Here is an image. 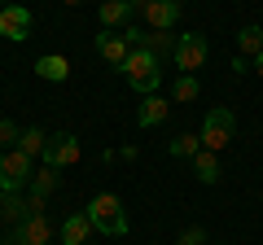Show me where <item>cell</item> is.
<instances>
[{"label": "cell", "instance_id": "obj_16", "mask_svg": "<svg viewBox=\"0 0 263 245\" xmlns=\"http://www.w3.org/2000/svg\"><path fill=\"white\" fill-rule=\"evenodd\" d=\"M193 171H197V179H202V184H219V153L197 149V153H193Z\"/></svg>", "mask_w": 263, "mask_h": 245}, {"label": "cell", "instance_id": "obj_9", "mask_svg": "<svg viewBox=\"0 0 263 245\" xmlns=\"http://www.w3.org/2000/svg\"><path fill=\"white\" fill-rule=\"evenodd\" d=\"M141 27L145 31H171L180 22V0H149V5H145L141 9Z\"/></svg>", "mask_w": 263, "mask_h": 245}, {"label": "cell", "instance_id": "obj_7", "mask_svg": "<svg viewBox=\"0 0 263 245\" xmlns=\"http://www.w3.org/2000/svg\"><path fill=\"white\" fill-rule=\"evenodd\" d=\"M79 162V140L70 132H57V136H48V145H44V167H75Z\"/></svg>", "mask_w": 263, "mask_h": 245}, {"label": "cell", "instance_id": "obj_4", "mask_svg": "<svg viewBox=\"0 0 263 245\" xmlns=\"http://www.w3.org/2000/svg\"><path fill=\"white\" fill-rule=\"evenodd\" d=\"M31 175H35V167H31V158L22 149H5L0 153V189L5 193L31 189Z\"/></svg>", "mask_w": 263, "mask_h": 245}, {"label": "cell", "instance_id": "obj_1", "mask_svg": "<svg viewBox=\"0 0 263 245\" xmlns=\"http://www.w3.org/2000/svg\"><path fill=\"white\" fill-rule=\"evenodd\" d=\"M84 215H88V223H92V232L127 236V210H123V201L114 197V193H97V197L84 206Z\"/></svg>", "mask_w": 263, "mask_h": 245}, {"label": "cell", "instance_id": "obj_25", "mask_svg": "<svg viewBox=\"0 0 263 245\" xmlns=\"http://www.w3.org/2000/svg\"><path fill=\"white\" fill-rule=\"evenodd\" d=\"M176 245H206V228H184Z\"/></svg>", "mask_w": 263, "mask_h": 245}, {"label": "cell", "instance_id": "obj_18", "mask_svg": "<svg viewBox=\"0 0 263 245\" xmlns=\"http://www.w3.org/2000/svg\"><path fill=\"white\" fill-rule=\"evenodd\" d=\"M197 96H202V84H197V75H176V84H171V101L189 105V101H197Z\"/></svg>", "mask_w": 263, "mask_h": 245}, {"label": "cell", "instance_id": "obj_2", "mask_svg": "<svg viewBox=\"0 0 263 245\" xmlns=\"http://www.w3.org/2000/svg\"><path fill=\"white\" fill-rule=\"evenodd\" d=\"M123 79H127L136 92H145V96H154L158 92V84H162V70H158V57L149 53V48H132L127 53V62H123Z\"/></svg>", "mask_w": 263, "mask_h": 245}, {"label": "cell", "instance_id": "obj_28", "mask_svg": "<svg viewBox=\"0 0 263 245\" xmlns=\"http://www.w3.org/2000/svg\"><path fill=\"white\" fill-rule=\"evenodd\" d=\"M127 5H132V9H145V5H149V0H127Z\"/></svg>", "mask_w": 263, "mask_h": 245}, {"label": "cell", "instance_id": "obj_12", "mask_svg": "<svg viewBox=\"0 0 263 245\" xmlns=\"http://www.w3.org/2000/svg\"><path fill=\"white\" fill-rule=\"evenodd\" d=\"M97 48H101V57L110 62V66H123V62H127V53H132V44L119 35V31H105V35H97Z\"/></svg>", "mask_w": 263, "mask_h": 245}, {"label": "cell", "instance_id": "obj_8", "mask_svg": "<svg viewBox=\"0 0 263 245\" xmlns=\"http://www.w3.org/2000/svg\"><path fill=\"white\" fill-rule=\"evenodd\" d=\"M48 241H53V223H48V215H27L18 223V232H13L5 245H48Z\"/></svg>", "mask_w": 263, "mask_h": 245}, {"label": "cell", "instance_id": "obj_19", "mask_svg": "<svg viewBox=\"0 0 263 245\" xmlns=\"http://www.w3.org/2000/svg\"><path fill=\"white\" fill-rule=\"evenodd\" d=\"M0 219H9V223L18 228L22 219H27V197H22V193H5V197H0Z\"/></svg>", "mask_w": 263, "mask_h": 245}, {"label": "cell", "instance_id": "obj_24", "mask_svg": "<svg viewBox=\"0 0 263 245\" xmlns=\"http://www.w3.org/2000/svg\"><path fill=\"white\" fill-rule=\"evenodd\" d=\"M119 35H123V39H127V44H132V48H141V44H145V27H141V22H127V27H123V31H119Z\"/></svg>", "mask_w": 263, "mask_h": 245}, {"label": "cell", "instance_id": "obj_5", "mask_svg": "<svg viewBox=\"0 0 263 245\" xmlns=\"http://www.w3.org/2000/svg\"><path fill=\"white\" fill-rule=\"evenodd\" d=\"M171 57H176L180 75H197V70L206 66V57H211V44L197 35V31H193V35H176V53H171Z\"/></svg>", "mask_w": 263, "mask_h": 245}, {"label": "cell", "instance_id": "obj_15", "mask_svg": "<svg viewBox=\"0 0 263 245\" xmlns=\"http://www.w3.org/2000/svg\"><path fill=\"white\" fill-rule=\"evenodd\" d=\"M259 53H263V27H259V22H250V27L237 31V57L250 62V57H259Z\"/></svg>", "mask_w": 263, "mask_h": 245}, {"label": "cell", "instance_id": "obj_26", "mask_svg": "<svg viewBox=\"0 0 263 245\" xmlns=\"http://www.w3.org/2000/svg\"><path fill=\"white\" fill-rule=\"evenodd\" d=\"M119 158H127V162H136V158H141V149H136V145H123V149H119Z\"/></svg>", "mask_w": 263, "mask_h": 245}, {"label": "cell", "instance_id": "obj_21", "mask_svg": "<svg viewBox=\"0 0 263 245\" xmlns=\"http://www.w3.org/2000/svg\"><path fill=\"white\" fill-rule=\"evenodd\" d=\"M57 184H62V175H57V167H40L35 175H31V193H40V197H48V193H57Z\"/></svg>", "mask_w": 263, "mask_h": 245}, {"label": "cell", "instance_id": "obj_3", "mask_svg": "<svg viewBox=\"0 0 263 245\" xmlns=\"http://www.w3.org/2000/svg\"><path fill=\"white\" fill-rule=\"evenodd\" d=\"M233 140H237V118H233V110H224V105L206 110V122H202V149L219 153V149H228Z\"/></svg>", "mask_w": 263, "mask_h": 245}, {"label": "cell", "instance_id": "obj_20", "mask_svg": "<svg viewBox=\"0 0 263 245\" xmlns=\"http://www.w3.org/2000/svg\"><path fill=\"white\" fill-rule=\"evenodd\" d=\"M44 145H48V136L40 132V127H22V136H18V149L27 153V158H44Z\"/></svg>", "mask_w": 263, "mask_h": 245}, {"label": "cell", "instance_id": "obj_30", "mask_svg": "<svg viewBox=\"0 0 263 245\" xmlns=\"http://www.w3.org/2000/svg\"><path fill=\"white\" fill-rule=\"evenodd\" d=\"M5 5H9V0H0V9H5Z\"/></svg>", "mask_w": 263, "mask_h": 245}, {"label": "cell", "instance_id": "obj_11", "mask_svg": "<svg viewBox=\"0 0 263 245\" xmlns=\"http://www.w3.org/2000/svg\"><path fill=\"white\" fill-rule=\"evenodd\" d=\"M88 236H92V223H88L84 210L62 219V245H88Z\"/></svg>", "mask_w": 263, "mask_h": 245}, {"label": "cell", "instance_id": "obj_27", "mask_svg": "<svg viewBox=\"0 0 263 245\" xmlns=\"http://www.w3.org/2000/svg\"><path fill=\"white\" fill-rule=\"evenodd\" d=\"M254 75H259V79H263V53H259V57H254Z\"/></svg>", "mask_w": 263, "mask_h": 245}, {"label": "cell", "instance_id": "obj_17", "mask_svg": "<svg viewBox=\"0 0 263 245\" xmlns=\"http://www.w3.org/2000/svg\"><path fill=\"white\" fill-rule=\"evenodd\" d=\"M141 48H149V53L162 62V57L176 53V35H171V31H145V44Z\"/></svg>", "mask_w": 263, "mask_h": 245}, {"label": "cell", "instance_id": "obj_22", "mask_svg": "<svg viewBox=\"0 0 263 245\" xmlns=\"http://www.w3.org/2000/svg\"><path fill=\"white\" fill-rule=\"evenodd\" d=\"M197 149H202V136H193V132H180L171 140V158H193Z\"/></svg>", "mask_w": 263, "mask_h": 245}, {"label": "cell", "instance_id": "obj_29", "mask_svg": "<svg viewBox=\"0 0 263 245\" xmlns=\"http://www.w3.org/2000/svg\"><path fill=\"white\" fill-rule=\"evenodd\" d=\"M62 5H84V0H62Z\"/></svg>", "mask_w": 263, "mask_h": 245}, {"label": "cell", "instance_id": "obj_6", "mask_svg": "<svg viewBox=\"0 0 263 245\" xmlns=\"http://www.w3.org/2000/svg\"><path fill=\"white\" fill-rule=\"evenodd\" d=\"M27 35H31V9H27V5H18V0H9V5L0 9V39L22 44Z\"/></svg>", "mask_w": 263, "mask_h": 245}, {"label": "cell", "instance_id": "obj_23", "mask_svg": "<svg viewBox=\"0 0 263 245\" xmlns=\"http://www.w3.org/2000/svg\"><path fill=\"white\" fill-rule=\"evenodd\" d=\"M18 136H22V127L13 118H0V149H18Z\"/></svg>", "mask_w": 263, "mask_h": 245}, {"label": "cell", "instance_id": "obj_10", "mask_svg": "<svg viewBox=\"0 0 263 245\" xmlns=\"http://www.w3.org/2000/svg\"><path fill=\"white\" fill-rule=\"evenodd\" d=\"M132 13H136V9H132L127 0H101V5H97V18H101L105 31H123L132 22Z\"/></svg>", "mask_w": 263, "mask_h": 245}, {"label": "cell", "instance_id": "obj_13", "mask_svg": "<svg viewBox=\"0 0 263 245\" xmlns=\"http://www.w3.org/2000/svg\"><path fill=\"white\" fill-rule=\"evenodd\" d=\"M35 75L48 79V84H66V79H70V62H66L62 53H48V57L35 62Z\"/></svg>", "mask_w": 263, "mask_h": 245}, {"label": "cell", "instance_id": "obj_14", "mask_svg": "<svg viewBox=\"0 0 263 245\" xmlns=\"http://www.w3.org/2000/svg\"><path fill=\"white\" fill-rule=\"evenodd\" d=\"M167 114H171V105H167V96H145L141 101V114H136V122L141 127H158V122H167Z\"/></svg>", "mask_w": 263, "mask_h": 245}]
</instances>
